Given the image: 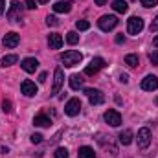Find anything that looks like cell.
<instances>
[{"mask_svg": "<svg viewBox=\"0 0 158 158\" xmlns=\"http://www.w3.org/2000/svg\"><path fill=\"white\" fill-rule=\"evenodd\" d=\"M119 81H121V83H129V76H127V74H121V76H119Z\"/></svg>", "mask_w": 158, "mask_h": 158, "instance_id": "34", "label": "cell"}, {"mask_svg": "<svg viewBox=\"0 0 158 158\" xmlns=\"http://www.w3.org/2000/svg\"><path fill=\"white\" fill-rule=\"evenodd\" d=\"M53 155H55V158H68V151L64 147H57Z\"/></svg>", "mask_w": 158, "mask_h": 158, "instance_id": "26", "label": "cell"}, {"mask_svg": "<svg viewBox=\"0 0 158 158\" xmlns=\"http://www.w3.org/2000/svg\"><path fill=\"white\" fill-rule=\"evenodd\" d=\"M118 138H119V143H121V145H129V143H132V131H131V129L121 131Z\"/></svg>", "mask_w": 158, "mask_h": 158, "instance_id": "17", "label": "cell"}, {"mask_svg": "<svg viewBox=\"0 0 158 158\" xmlns=\"http://www.w3.org/2000/svg\"><path fill=\"white\" fill-rule=\"evenodd\" d=\"M66 42H68V44H77L79 35L76 33V31H68V33H66Z\"/></svg>", "mask_w": 158, "mask_h": 158, "instance_id": "24", "label": "cell"}, {"mask_svg": "<svg viewBox=\"0 0 158 158\" xmlns=\"http://www.w3.org/2000/svg\"><path fill=\"white\" fill-rule=\"evenodd\" d=\"M81 86H83V77L77 76V74L70 76V88H72V90H79Z\"/></svg>", "mask_w": 158, "mask_h": 158, "instance_id": "21", "label": "cell"}, {"mask_svg": "<svg viewBox=\"0 0 158 158\" xmlns=\"http://www.w3.org/2000/svg\"><path fill=\"white\" fill-rule=\"evenodd\" d=\"M46 24H48V26H59V20H57V17L48 15V17H46Z\"/></svg>", "mask_w": 158, "mask_h": 158, "instance_id": "27", "label": "cell"}, {"mask_svg": "<svg viewBox=\"0 0 158 158\" xmlns=\"http://www.w3.org/2000/svg\"><path fill=\"white\" fill-rule=\"evenodd\" d=\"M140 2H142L143 7H155V6H158V0H140Z\"/></svg>", "mask_w": 158, "mask_h": 158, "instance_id": "28", "label": "cell"}, {"mask_svg": "<svg viewBox=\"0 0 158 158\" xmlns=\"http://www.w3.org/2000/svg\"><path fill=\"white\" fill-rule=\"evenodd\" d=\"M123 40H125V37H123V33H121V35H118V37H116V42H118V44H121Z\"/></svg>", "mask_w": 158, "mask_h": 158, "instance_id": "36", "label": "cell"}, {"mask_svg": "<svg viewBox=\"0 0 158 158\" xmlns=\"http://www.w3.org/2000/svg\"><path fill=\"white\" fill-rule=\"evenodd\" d=\"M4 11H6V2H4V0H0V15H2Z\"/></svg>", "mask_w": 158, "mask_h": 158, "instance_id": "35", "label": "cell"}, {"mask_svg": "<svg viewBox=\"0 0 158 158\" xmlns=\"http://www.w3.org/2000/svg\"><path fill=\"white\" fill-rule=\"evenodd\" d=\"M85 94H86V98H88L90 105H101V103L105 101L103 92H101V90H98V88H85Z\"/></svg>", "mask_w": 158, "mask_h": 158, "instance_id": "5", "label": "cell"}, {"mask_svg": "<svg viewBox=\"0 0 158 158\" xmlns=\"http://www.w3.org/2000/svg\"><path fill=\"white\" fill-rule=\"evenodd\" d=\"M37 2H39V4H46V2H48V0H37Z\"/></svg>", "mask_w": 158, "mask_h": 158, "instance_id": "40", "label": "cell"}, {"mask_svg": "<svg viewBox=\"0 0 158 158\" xmlns=\"http://www.w3.org/2000/svg\"><path fill=\"white\" fill-rule=\"evenodd\" d=\"M2 110L9 114V112L13 110V109H11V101H7V99H4V101H2Z\"/></svg>", "mask_w": 158, "mask_h": 158, "instance_id": "29", "label": "cell"}, {"mask_svg": "<svg viewBox=\"0 0 158 158\" xmlns=\"http://www.w3.org/2000/svg\"><path fill=\"white\" fill-rule=\"evenodd\" d=\"M20 66H22V70H24V72L33 74V72L39 68V61H37L35 57H26V59L22 61V64H20Z\"/></svg>", "mask_w": 158, "mask_h": 158, "instance_id": "14", "label": "cell"}, {"mask_svg": "<svg viewBox=\"0 0 158 158\" xmlns=\"http://www.w3.org/2000/svg\"><path fill=\"white\" fill-rule=\"evenodd\" d=\"M103 66H105V59L96 57V59H92V61H90V64L85 68V76H96Z\"/></svg>", "mask_w": 158, "mask_h": 158, "instance_id": "6", "label": "cell"}, {"mask_svg": "<svg viewBox=\"0 0 158 158\" xmlns=\"http://www.w3.org/2000/svg\"><path fill=\"white\" fill-rule=\"evenodd\" d=\"M151 31H158V17L151 22Z\"/></svg>", "mask_w": 158, "mask_h": 158, "instance_id": "32", "label": "cell"}, {"mask_svg": "<svg viewBox=\"0 0 158 158\" xmlns=\"http://www.w3.org/2000/svg\"><path fill=\"white\" fill-rule=\"evenodd\" d=\"M149 61H151L153 64H156V66H158V52H156V50H153V52L149 53Z\"/></svg>", "mask_w": 158, "mask_h": 158, "instance_id": "30", "label": "cell"}, {"mask_svg": "<svg viewBox=\"0 0 158 158\" xmlns=\"http://www.w3.org/2000/svg\"><path fill=\"white\" fill-rule=\"evenodd\" d=\"M103 118H105V121H107L110 127H119V125H121V114H119L118 110H114V109H109Z\"/></svg>", "mask_w": 158, "mask_h": 158, "instance_id": "9", "label": "cell"}, {"mask_svg": "<svg viewBox=\"0 0 158 158\" xmlns=\"http://www.w3.org/2000/svg\"><path fill=\"white\" fill-rule=\"evenodd\" d=\"M98 26L103 31H110V30H114L118 26V17H114V15H103V17H99Z\"/></svg>", "mask_w": 158, "mask_h": 158, "instance_id": "2", "label": "cell"}, {"mask_svg": "<svg viewBox=\"0 0 158 158\" xmlns=\"http://www.w3.org/2000/svg\"><path fill=\"white\" fill-rule=\"evenodd\" d=\"M158 88V77L156 76H145L142 79V90L145 92H153Z\"/></svg>", "mask_w": 158, "mask_h": 158, "instance_id": "12", "label": "cell"}, {"mask_svg": "<svg viewBox=\"0 0 158 158\" xmlns=\"http://www.w3.org/2000/svg\"><path fill=\"white\" fill-rule=\"evenodd\" d=\"M64 83V72L63 68H55V74H53V86H52V96H57L61 86Z\"/></svg>", "mask_w": 158, "mask_h": 158, "instance_id": "7", "label": "cell"}, {"mask_svg": "<svg viewBox=\"0 0 158 158\" xmlns=\"http://www.w3.org/2000/svg\"><path fill=\"white\" fill-rule=\"evenodd\" d=\"M77 158H96V153H94V149H92V147L83 145V147H79Z\"/></svg>", "mask_w": 158, "mask_h": 158, "instance_id": "19", "label": "cell"}, {"mask_svg": "<svg viewBox=\"0 0 158 158\" xmlns=\"http://www.w3.org/2000/svg\"><path fill=\"white\" fill-rule=\"evenodd\" d=\"M48 44H50L52 50H59L63 46V37L59 33H50L48 35Z\"/></svg>", "mask_w": 158, "mask_h": 158, "instance_id": "16", "label": "cell"}, {"mask_svg": "<svg viewBox=\"0 0 158 158\" xmlns=\"http://www.w3.org/2000/svg\"><path fill=\"white\" fill-rule=\"evenodd\" d=\"M33 125L35 127H50L52 125V119L48 118V116H44V114H39V116L33 118Z\"/></svg>", "mask_w": 158, "mask_h": 158, "instance_id": "18", "label": "cell"}, {"mask_svg": "<svg viewBox=\"0 0 158 158\" xmlns=\"http://www.w3.org/2000/svg\"><path fill=\"white\" fill-rule=\"evenodd\" d=\"M39 81H40V83H44V81H46V74H44V72L39 76Z\"/></svg>", "mask_w": 158, "mask_h": 158, "instance_id": "38", "label": "cell"}, {"mask_svg": "<svg viewBox=\"0 0 158 158\" xmlns=\"http://www.w3.org/2000/svg\"><path fill=\"white\" fill-rule=\"evenodd\" d=\"M136 140H138V149H147L149 145H151V131L147 129V127H143V129H140L138 131V136H136Z\"/></svg>", "mask_w": 158, "mask_h": 158, "instance_id": "4", "label": "cell"}, {"mask_svg": "<svg viewBox=\"0 0 158 158\" xmlns=\"http://www.w3.org/2000/svg\"><path fill=\"white\" fill-rule=\"evenodd\" d=\"M112 7H114V11H118V13H127L129 4H127L125 0H114V2H112Z\"/></svg>", "mask_w": 158, "mask_h": 158, "instance_id": "20", "label": "cell"}, {"mask_svg": "<svg viewBox=\"0 0 158 158\" xmlns=\"http://www.w3.org/2000/svg\"><path fill=\"white\" fill-rule=\"evenodd\" d=\"M156 103H158V98H156Z\"/></svg>", "mask_w": 158, "mask_h": 158, "instance_id": "41", "label": "cell"}, {"mask_svg": "<svg viewBox=\"0 0 158 158\" xmlns=\"http://www.w3.org/2000/svg\"><path fill=\"white\" fill-rule=\"evenodd\" d=\"M19 61V57L17 55H6L4 59H2V66L6 68V66H11V64H15Z\"/></svg>", "mask_w": 158, "mask_h": 158, "instance_id": "23", "label": "cell"}, {"mask_svg": "<svg viewBox=\"0 0 158 158\" xmlns=\"http://www.w3.org/2000/svg\"><path fill=\"white\" fill-rule=\"evenodd\" d=\"M26 7L28 9H35V0H26Z\"/></svg>", "mask_w": 158, "mask_h": 158, "instance_id": "33", "label": "cell"}, {"mask_svg": "<svg viewBox=\"0 0 158 158\" xmlns=\"http://www.w3.org/2000/svg\"><path fill=\"white\" fill-rule=\"evenodd\" d=\"M2 42H4L6 48H15V46L20 42V35H19L17 31H9V33L4 35V40H2Z\"/></svg>", "mask_w": 158, "mask_h": 158, "instance_id": "13", "label": "cell"}, {"mask_svg": "<svg viewBox=\"0 0 158 158\" xmlns=\"http://www.w3.org/2000/svg\"><path fill=\"white\" fill-rule=\"evenodd\" d=\"M143 30V19L142 17H131L127 20V33L129 35H138Z\"/></svg>", "mask_w": 158, "mask_h": 158, "instance_id": "3", "label": "cell"}, {"mask_svg": "<svg viewBox=\"0 0 158 158\" xmlns=\"http://www.w3.org/2000/svg\"><path fill=\"white\" fill-rule=\"evenodd\" d=\"M31 142H33V143H40V142H42V134H39V132L31 134Z\"/></svg>", "mask_w": 158, "mask_h": 158, "instance_id": "31", "label": "cell"}, {"mask_svg": "<svg viewBox=\"0 0 158 158\" xmlns=\"http://www.w3.org/2000/svg\"><path fill=\"white\" fill-rule=\"evenodd\" d=\"M96 2V6H105L107 4V0H94Z\"/></svg>", "mask_w": 158, "mask_h": 158, "instance_id": "37", "label": "cell"}, {"mask_svg": "<svg viewBox=\"0 0 158 158\" xmlns=\"http://www.w3.org/2000/svg\"><path fill=\"white\" fill-rule=\"evenodd\" d=\"M64 112L68 116H77L79 112H81V101H79V98L68 99V103L64 105Z\"/></svg>", "mask_w": 158, "mask_h": 158, "instance_id": "8", "label": "cell"}, {"mask_svg": "<svg viewBox=\"0 0 158 158\" xmlns=\"http://www.w3.org/2000/svg\"><path fill=\"white\" fill-rule=\"evenodd\" d=\"M138 63H140L138 55H134V53L125 55V64H129V66H138Z\"/></svg>", "mask_w": 158, "mask_h": 158, "instance_id": "22", "label": "cell"}, {"mask_svg": "<svg viewBox=\"0 0 158 158\" xmlns=\"http://www.w3.org/2000/svg\"><path fill=\"white\" fill-rule=\"evenodd\" d=\"M20 90H22V94L28 96V98H31V96H35V94L39 92L37 85H35L33 81H30V79H24V81L20 83Z\"/></svg>", "mask_w": 158, "mask_h": 158, "instance_id": "11", "label": "cell"}, {"mask_svg": "<svg viewBox=\"0 0 158 158\" xmlns=\"http://www.w3.org/2000/svg\"><path fill=\"white\" fill-rule=\"evenodd\" d=\"M53 11L55 13H70L72 11V2L70 0H61L53 4Z\"/></svg>", "mask_w": 158, "mask_h": 158, "instance_id": "15", "label": "cell"}, {"mask_svg": "<svg viewBox=\"0 0 158 158\" xmlns=\"http://www.w3.org/2000/svg\"><path fill=\"white\" fill-rule=\"evenodd\" d=\"M76 28H77L79 31H86V30L90 28V22H88V20H77V22H76Z\"/></svg>", "mask_w": 158, "mask_h": 158, "instance_id": "25", "label": "cell"}, {"mask_svg": "<svg viewBox=\"0 0 158 158\" xmlns=\"http://www.w3.org/2000/svg\"><path fill=\"white\" fill-rule=\"evenodd\" d=\"M22 17L20 13V6H19V0H11V6H9V11H7V19L11 22H19Z\"/></svg>", "mask_w": 158, "mask_h": 158, "instance_id": "10", "label": "cell"}, {"mask_svg": "<svg viewBox=\"0 0 158 158\" xmlns=\"http://www.w3.org/2000/svg\"><path fill=\"white\" fill-rule=\"evenodd\" d=\"M81 59H83V55L76 52V50H68V52H64L63 55H61V61H63V64L66 66V68H72V66H76L81 63Z\"/></svg>", "mask_w": 158, "mask_h": 158, "instance_id": "1", "label": "cell"}, {"mask_svg": "<svg viewBox=\"0 0 158 158\" xmlns=\"http://www.w3.org/2000/svg\"><path fill=\"white\" fill-rule=\"evenodd\" d=\"M153 44H155V46H156V48H158V35H156V37H155V39H153Z\"/></svg>", "mask_w": 158, "mask_h": 158, "instance_id": "39", "label": "cell"}]
</instances>
